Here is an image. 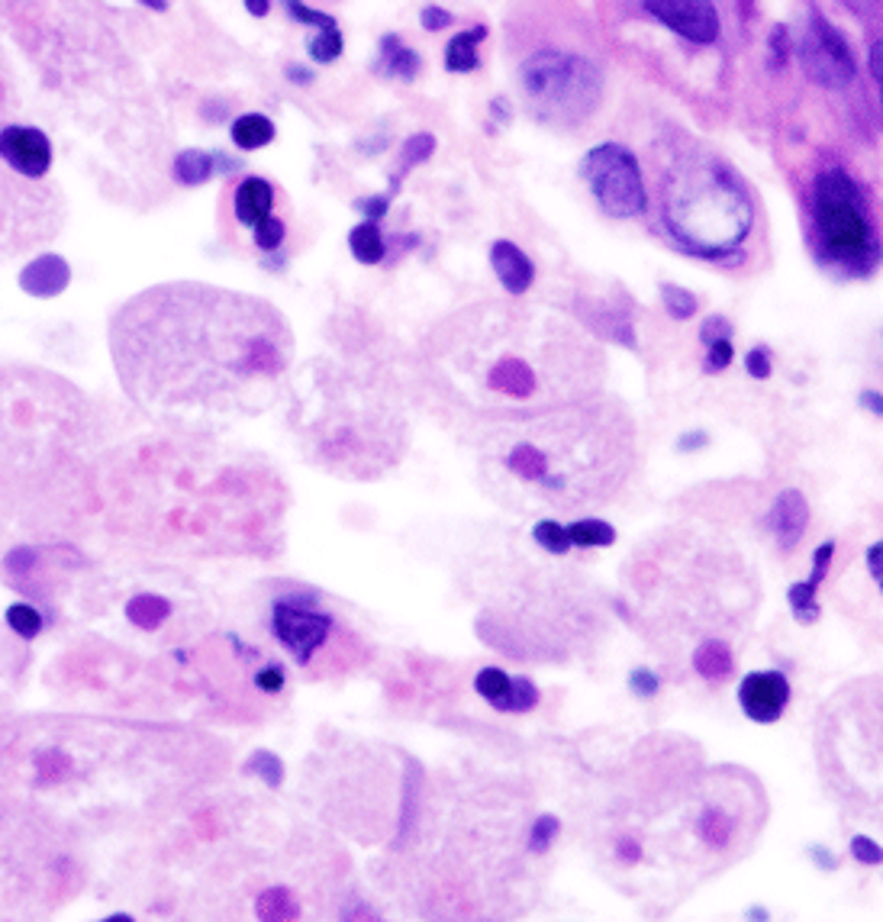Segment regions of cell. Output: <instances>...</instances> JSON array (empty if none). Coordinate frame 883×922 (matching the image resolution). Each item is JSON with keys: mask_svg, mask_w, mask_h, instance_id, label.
<instances>
[{"mask_svg": "<svg viewBox=\"0 0 883 922\" xmlns=\"http://www.w3.org/2000/svg\"><path fill=\"white\" fill-rule=\"evenodd\" d=\"M287 78L294 84H313V71L303 65H287Z\"/></svg>", "mask_w": 883, "mask_h": 922, "instance_id": "cell-54", "label": "cell"}, {"mask_svg": "<svg viewBox=\"0 0 883 922\" xmlns=\"http://www.w3.org/2000/svg\"><path fill=\"white\" fill-rule=\"evenodd\" d=\"M7 626L17 632L20 639L33 642L39 632H42V613L30 603H10L7 607Z\"/></svg>", "mask_w": 883, "mask_h": 922, "instance_id": "cell-30", "label": "cell"}, {"mask_svg": "<svg viewBox=\"0 0 883 922\" xmlns=\"http://www.w3.org/2000/svg\"><path fill=\"white\" fill-rule=\"evenodd\" d=\"M349 249L361 265H378L387 255V239L378 229V223L361 220V223L352 226V233H349Z\"/></svg>", "mask_w": 883, "mask_h": 922, "instance_id": "cell-21", "label": "cell"}, {"mask_svg": "<svg viewBox=\"0 0 883 922\" xmlns=\"http://www.w3.org/2000/svg\"><path fill=\"white\" fill-rule=\"evenodd\" d=\"M816 258L845 278H867L880 262V236L864 191L845 168H825L806 200Z\"/></svg>", "mask_w": 883, "mask_h": 922, "instance_id": "cell-2", "label": "cell"}, {"mask_svg": "<svg viewBox=\"0 0 883 922\" xmlns=\"http://www.w3.org/2000/svg\"><path fill=\"white\" fill-rule=\"evenodd\" d=\"M255 913H258V919H268V922H274V919H297L300 906H297L294 893L287 890V887H268L262 897H258Z\"/></svg>", "mask_w": 883, "mask_h": 922, "instance_id": "cell-27", "label": "cell"}, {"mask_svg": "<svg viewBox=\"0 0 883 922\" xmlns=\"http://www.w3.org/2000/svg\"><path fill=\"white\" fill-rule=\"evenodd\" d=\"M487 39V26H474V30L458 33L445 49V68L455 71V75H468V71L481 68V55H477V46Z\"/></svg>", "mask_w": 883, "mask_h": 922, "instance_id": "cell-17", "label": "cell"}, {"mask_svg": "<svg viewBox=\"0 0 883 922\" xmlns=\"http://www.w3.org/2000/svg\"><path fill=\"white\" fill-rule=\"evenodd\" d=\"M693 668H697V674L706 677V681H726V677L732 674V668H735L729 645L719 642V639L700 642L697 652H693Z\"/></svg>", "mask_w": 883, "mask_h": 922, "instance_id": "cell-19", "label": "cell"}, {"mask_svg": "<svg viewBox=\"0 0 883 922\" xmlns=\"http://www.w3.org/2000/svg\"><path fill=\"white\" fill-rule=\"evenodd\" d=\"M597 333H603L606 339H613L626 349H635V326L629 320V310H616V307H597L587 320Z\"/></svg>", "mask_w": 883, "mask_h": 922, "instance_id": "cell-22", "label": "cell"}, {"mask_svg": "<svg viewBox=\"0 0 883 922\" xmlns=\"http://www.w3.org/2000/svg\"><path fill=\"white\" fill-rule=\"evenodd\" d=\"M661 300H664V310H668L674 320H690L693 313H697V297H693L687 287H677V284H661Z\"/></svg>", "mask_w": 883, "mask_h": 922, "instance_id": "cell-34", "label": "cell"}, {"mask_svg": "<svg viewBox=\"0 0 883 922\" xmlns=\"http://www.w3.org/2000/svg\"><path fill=\"white\" fill-rule=\"evenodd\" d=\"M490 265H494V275L500 278V284L510 294H526L532 281H535V265L529 262V255L513 246L510 239H500L490 246Z\"/></svg>", "mask_w": 883, "mask_h": 922, "instance_id": "cell-13", "label": "cell"}, {"mask_svg": "<svg viewBox=\"0 0 883 922\" xmlns=\"http://www.w3.org/2000/svg\"><path fill=\"white\" fill-rule=\"evenodd\" d=\"M532 539L542 545L545 552L552 555H568L571 552V539H568V529L555 520H542L532 526Z\"/></svg>", "mask_w": 883, "mask_h": 922, "instance_id": "cell-33", "label": "cell"}, {"mask_svg": "<svg viewBox=\"0 0 883 922\" xmlns=\"http://www.w3.org/2000/svg\"><path fill=\"white\" fill-rule=\"evenodd\" d=\"M287 13H291L294 20H300L303 26H316V30H336V20L326 17V13H320V10H313V7L287 4Z\"/></svg>", "mask_w": 883, "mask_h": 922, "instance_id": "cell-45", "label": "cell"}, {"mask_svg": "<svg viewBox=\"0 0 883 922\" xmlns=\"http://www.w3.org/2000/svg\"><path fill=\"white\" fill-rule=\"evenodd\" d=\"M274 123L265 117V113H242V117L229 126V136H233V142L239 149H245V152H255V149H262V146H268V142L274 139Z\"/></svg>", "mask_w": 883, "mask_h": 922, "instance_id": "cell-20", "label": "cell"}, {"mask_svg": "<svg viewBox=\"0 0 883 922\" xmlns=\"http://www.w3.org/2000/svg\"><path fill=\"white\" fill-rule=\"evenodd\" d=\"M748 919H767V910H758L755 906V910H748Z\"/></svg>", "mask_w": 883, "mask_h": 922, "instance_id": "cell-57", "label": "cell"}, {"mask_svg": "<svg viewBox=\"0 0 883 922\" xmlns=\"http://www.w3.org/2000/svg\"><path fill=\"white\" fill-rule=\"evenodd\" d=\"M419 68H423V59L410 49L403 46L400 36L387 33L381 39V71L390 78H400V81H413L419 75Z\"/></svg>", "mask_w": 883, "mask_h": 922, "instance_id": "cell-18", "label": "cell"}, {"mask_svg": "<svg viewBox=\"0 0 883 922\" xmlns=\"http://www.w3.org/2000/svg\"><path fill=\"white\" fill-rule=\"evenodd\" d=\"M245 774L262 777L268 787H281V781H284V761L274 752H268V748H258V752H252L249 761H245Z\"/></svg>", "mask_w": 883, "mask_h": 922, "instance_id": "cell-31", "label": "cell"}, {"mask_svg": "<svg viewBox=\"0 0 883 922\" xmlns=\"http://www.w3.org/2000/svg\"><path fill=\"white\" fill-rule=\"evenodd\" d=\"M616 858H619L622 864L642 861V845L635 842V839H619V842H616Z\"/></svg>", "mask_w": 883, "mask_h": 922, "instance_id": "cell-50", "label": "cell"}, {"mask_svg": "<svg viewBox=\"0 0 883 922\" xmlns=\"http://www.w3.org/2000/svg\"><path fill=\"white\" fill-rule=\"evenodd\" d=\"M867 571H871L874 584L880 587L883 584V545L880 542H874L871 549H867Z\"/></svg>", "mask_w": 883, "mask_h": 922, "instance_id": "cell-49", "label": "cell"}, {"mask_svg": "<svg viewBox=\"0 0 883 922\" xmlns=\"http://www.w3.org/2000/svg\"><path fill=\"white\" fill-rule=\"evenodd\" d=\"M355 207H358L361 213H365L371 223H378L381 216L387 213V207H390V197H387V194H378V197H365V200H358Z\"/></svg>", "mask_w": 883, "mask_h": 922, "instance_id": "cell-48", "label": "cell"}, {"mask_svg": "<svg viewBox=\"0 0 883 922\" xmlns=\"http://www.w3.org/2000/svg\"><path fill=\"white\" fill-rule=\"evenodd\" d=\"M848 848H851V855L858 858L861 864H867V868H877V864L883 861L880 845L874 839H867V835H854V839L848 842Z\"/></svg>", "mask_w": 883, "mask_h": 922, "instance_id": "cell-44", "label": "cell"}, {"mask_svg": "<svg viewBox=\"0 0 883 922\" xmlns=\"http://www.w3.org/2000/svg\"><path fill=\"white\" fill-rule=\"evenodd\" d=\"M745 371H748L755 381H767V378H771V371H774L771 349H767V345H755V349H748V355H745Z\"/></svg>", "mask_w": 883, "mask_h": 922, "instance_id": "cell-40", "label": "cell"}, {"mask_svg": "<svg viewBox=\"0 0 883 922\" xmlns=\"http://www.w3.org/2000/svg\"><path fill=\"white\" fill-rule=\"evenodd\" d=\"M510 684H513V677L506 674V671H500V668H481V671H477V677H474V690L500 713H503L506 694H510Z\"/></svg>", "mask_w": 883, "mask_h": 922, "instance_id": "cell-29", "label": "cell"}, {"mask_svg": "<svg viewBox=\"0 0 883 922\" xmlns=\"http://www.w3.org/2000/svg\"><path fill=\"white\" fill-rule=\"evenodd\" d=\"M871 78H874V84L883 81V75H880V39L871 46Z\"/></svg>", "mask_w": 883, "mask_h": 922, "instance_id": "cell-55", "label": "cell"}, {"mask_svg": "<svg viewBox=\"0 0 883 922\" xmlns=\"http://www.w3.org/2000/svg\"><path fill=\"white\" fill-rule=\"evenodd\" d=\"M535 703H539V687H535L529 677H513L510 694H506L503 713H529Z\"/></svg>", "mask_w": 883, "mask_h": 922, "instance_id": "cell-35", "label": "cell"}, {"mask_svg": "<svg viewBox=\"0 0 883 922\" xmlns=\"http://www.w3.org/2000/svg\"><path fill=\"white\" fill-rule=\"evenodd\" d=\"M735 358V349H732V339H722V342H713L706 345V371L716 374V371H726Z\"/></svg>", "mask_w": 883, "mask_h": 922, "instance_id": "cell-42", "label": "cell"}, {"mask_svg": "<svg viewBox=\"0 0 883 922\" xmlns=\"http://www.w3.org/2000/svg\"><path fill=\"white\" fill-rule=\"evenodd\" d=\"M767 65L771 71H784L790 65V55H793V42H790V30L784 23H777L771 30V39H767Z\"/></svg>", "mask_w": 883, "mask_h": 922, "instance_id": "cell-37", "label": "cell"}, {"mask_svg": "<svg viewBox=\"0 0 883 922\" xmlns=\"http://www.w3.org/2000/svg\"><path fill=\"white\" fill-rule=\"evenodd\" d=\"M487 384L500 394L523 400L535 391V371L529 368L526 358H500V362L487 371Z\"/></svg>", "mask_w": 883, "mask_h": 922, "instance_id": "cell-16", "label": "cell"}, {"mask_svg": "<svg viewBox=\"0 0 883 922\" xmlns=\"http://www.w3.org/2000/svg\"><path fill=\"white\" fill-rule=\"evenodd\" d=\"M223 168V171H233L236 162H229L220 152H204V149H184L178 152L175 158V178L178 184L184 187H197V184H207L213 178V171Z\"/></svg>", "mask_w": 883, "mask_h": 922, "instance_id": "cell-15", "label": "cell"}, {"mask_svg": "<svg viewBox=\"0 0 883 922\" xmlns=\"http://www.w3.org/2000/svg\"><path fill=\"white\" fill-rule=\"evenodd\" d=\"M0 158L23 178H46L52 168V142L36 126L10 123L0 129Z\"/></svg>", "mask_w": 883, "mask_h": 922, "instance_id": "cell-8", "label": "cell"}, {"mask_svg": "<svg viewBox=\"0 0 883 922\" xmlns=\"http://www.w3.org/2000/svg\"><path fill=\"white\" fill-rule=\"evenodd\" d=\"M68 284H71V265L65 262L62 255H55V252H46V255L33 258V262L20 271L23 294L39 297V300L59 297Z\"/></svg>", "mask_w": 883, "mask_h": 922, "instance_id": "cell-12", "label": "cell"}, {"mask_svg": "<svg viewBox=\"0 0 883 922\" xmlns=\"http://www.w3.org/2000/svg\"><path fill=\"white\" fill-rule=\"evenodd\" d=\"M738 703L751 723L771 726L790 703V681L780 671H751L738 687Z\"/></svg>", "mask_w": 883, "mask_h": 922, "instance_id": "cell-9", "label": "cell"}, {"mask_svg": "<svg viewBox=\"0 0 883 922\" xmlns=\"http://www.w3.org/2000/svg\"><path fill=\"white\" fill-rule=\"evenodd\" d=\"M284 681H287V677H284V668H281V665H268V668H262V671L255 674V684L262 687L265 694H281Z\"/></svg>", "mask_w": 883, "mask_h": 922, "instance_id": "cell-47", "label": "cell"}, {"mask_svg": "<svg viewBox=\"0 0 883 922\" xmlns=\"http://www.w3.org/2000/svg\"><path fill=\"white\" fill-rule=\"evenodd\" d=\"M809 858H813V861L819 864L822 871H838V858H835V855H829V852H825L822 845H809Z\"/></svg>", "mask_w": 883, "mask_h": 922, "instance_id": "cell-51", "label": "cell"}, {"mask_svg": "<svg viewBox=\"0 0 883 922\" xmlns=\"http://www.w3.org/2000/svg\"><path fill=\"white\" fill-rule=\"evenodd\" d=\"M796 59H800L803 71L822 88L842 91L858 75V65H854V52L848 46V39L842 30L819 17V13L809 7V20L800 33V42L793 46Z\"/></svg>", "mask_w": 883, "mask_h": 922, "instance_id": "cell-5", "label": "cell"}, {"mask_svg": "<svg viewBox=\"0 0 883 922\" xmlns=\"http://www.w3.org/2000/svg\"><path fill=\"white\" fill-rule=\"evenodd\" d=\"M252 236H255V246L262 249V252H274L284 242L287 229H284V223L278 220V216H268V220H262L252 229Z\"/></svg>", "mask_w": 883, "mask_h": 922, "instance_id": "cell-39", "label": "cell"}, {"mask_svg": "<svg viewBox=\"0 0 883 922\" xmlns=\"http://www.w3.org/2000/svg\"><path fill=\"white\" fill-rule=\"evenodd\" d=\"M722 339H732V323H729V316H719V313L706 316V320L700 323V342H703V345H713V342H722Z\"/></svg>", "mask_w": 883, "mask_h": 922, "instance_id": "cell-41", "label": "cell"}, {"mask_svg": "<svg viewBox=\"0 0 883 922\" xmlns=\"http://www.w3.org/2000/svg\"><path fill=\"white\" fill-rule=\"evenodd\" d=\"M658 687H661V677L651 671V668H635L632 674H629V690L635 697H655L658 694Z\"/></svg>", "mask_w": 883, "mask_h": 922, "instance_id": "cell-43", "label": "cell"}, {"mask_svg": "<svg viewBox=\"0 0 883 922\" xmlns=\"http://www.w3.org/2000/svg\"><path fill=\"white\" fill-rule=\"evenodd\" d=\"M342 49H345V39L339 33V26H336V30H320V33H316V39L310 42V59L320 62V65H329V62L339 59Z\"/></svg>", "mask_w": 883, "mask_h": 922, "instance_id": "cell-36", "label": "cell"}, {"mask_svg": "<svg viewBox=\"0 0 883 922\" xmlns=\"http://www.w3.org/2000/svg\"><path fill=\"white\" fill-rule=\"evenodd\" d=\"M168 616H171V603L165 597H158V594H136L133 600L126 603V619L133 626L146 629V632L158 629Z\"/></svg>", "mask_w": 883, "mask_h": 922, "instance_id": "cell-24", "label": "cell"}, {"mask_svg": "<svg viewBox=\"0 0 883 922\" xmlns=\"http://www.w3.org/2000/svg\"><path fill=\"white\" fill-rule=\"evenodd\" d=\"M506 465H510V471L516 474V478H523L529 484H545L548 481V458L529 442L516 445V449L510 452V458H506Z\"/></svg>", "mask_w": 883, "mask_h": 922, "instance_id": "cell-26", "label": "cell"}, {"mask_svg": "<svg viewBox=\"0 0 883 922\" xmlns=\"http://www.w3.org/2000/svg\"><path fill=\"white\" fill-rule=\"evenodd\" d=\"M419 784H423V771H419L416 761H410V765H407V784H403V810H400V839L397 842H403V835L410 832L413 819H416Z\"/></svg>", "mask_w": 883, "mask_h": 922, "instance_id": "cell-32", "label": "cell"}, {"mask_svg": "<svg viewBox=\"0 0 883 922\" xmlns=\"http://www.w3.org/2000/svg\"><path fill=\"white\" fill-rule=\"evenodd\" d=\"M706 442H709V439H706V432H687V436L677 442V449H680V452H690V449H703Z\"/></svg>", "mask_w": 883, "mask_h": 922, "instance_id": "cell-52", "label": "cell"}, {"mask_svg": "<svg viewBox=\"0 0 883 922\" xmlns=\"http://www.w3.org/2000/svg\"><path fill=\"white\" fill-rule=\"evenodd\" d=\"M432 152H436V136H432V133H416V136H410L407 142H403L400 165H397V171H394V178H390V194H387V197H394V194L400 191L403 178H407V171H413L416 165L429 162Z\"/></svg>", "mask_w": 883, "mask_h": 922, "instance_id": "cell-23", "label": "cell"}, {"mask_svg": "<svg viewBox=\"0 0 883 922\" xmlns=\"http://www.w3.org/2000/svg\"><path fill=\"white\" fill-rule=\"evenodd\" d=\"M755 207L726 165L713 158H697L664 187V226L680 249L697 258H716L735 252L751 233Z\"/></svg>", "mask_w": 883, "mask_h": 922, "instance_id": "cell-1", "label": "cell"}, {"mask_svg": "<svg viewBox=\"0 0 883 922\" xmlns=\"http://www.w3.org/2000/svg\"><path fill=\"white\" fill-rule=\"evenodd\" d=\"M523 88L542 120L577 123L597 107L600 100V71L581 55L542 49L532 52L519 68Z\"/></svg>", "mask_w": 883, "mask_h": 922, "instance_id": "cell-3", "label": "cell"}, {"mask_svg": "<svg viewBox=\"0 0 883 922\" xmlns=\"http://www.w3.org/2000/svg\"><path fill=\"white\" fill-rule=\"evenodd\" d=\"M581 178L587 181L593 200H597L606 216L632 220V216L645 213L648 207L642 165L635 152H629L626 146L603 142V146L590 149L581 162Z\"/></svg>", "mask_w": 883, "mask_h": 922, "instance_id": "cell-4", "label": "cell"}, {"mask_svg": "<svg viewBox=\"0 0 883 922\" xmlns=\"http://www.w3.org/2000/svg\"><path fill=\"white\" fill-rule=\"evenodd\" d=\"M806 526H809V503L803 491L787 487V491L774 500L771 513H767V529H771V536L777 539L780 549L793 552L796 545H800Z\"/></svg>", "mask_w": 883, "mask_h": 922, "instance_id": "cell-10", "label": "cell"}, {"mask_svg": "<svg viewBox=\"0 0 883 922\" xmlns=\"http://www.w3.org/2000/svg\"><path fill=\"white\" fill-rule=\"evenodd\" d=\"M245 10H249L252 17H265V13L271 10V4H265V0H262V4H245Z\"/></svg>", "mask_w": 883, "mask_h": 922, "instance_id": "cell-56", "label": "cell"}, {"mask_svg": "<svg viewBox=\"0 0 883 922\" xmlns=\"http://www.w3.org/2000/svg\"><path fill=\"white\" fill-rule=\"evenodd\" d=\"M861 407H864L867 413L880 416V413H883V397H880V391H864V394H861Z\"/></svg>", "mask_w": 883, "mask_h": 922, "instance_id": "cell-53", "label": "cell"}, {"mask_svg": "<svg viewBox=\"0 0 883 922\" xmlns=\"http://www.w3.org/2000/svg\"><path fill=\"white\" fill-rule=\"evenodd\" d=\"M832 555H835V539H825L819 549L813 552V574H809L806 581L790 584V590H787L790 610H793V616L800 619L803 626H813L816 619H819V600H816V594H819V587L825 581V574H829Z\"/></svg>", "mask_w": 883, "mask_h": 922, "instance_id": "cell-11", "label": "cell"}, {"mask_svg": "<svg viewBox=\"0 0 883 922\" xmlns=\"http://www.w3.org/2000/svg\"><path fill=\"white\" fill-rule=\"evenodd\" d=\"M419 23H423V30L439 33V30H445V26H452L455 17L445 7H439V4H426L423 10H419Z\"/></svg>", "mask_w": 883, "mask_h": 922, "instance_id": "cell-46", "label": "cell"}, {"mask_svg": "<svg viewBox=\"0 0 883 922\" xmlns=\"http://www.w3.org/2000/svg\"><path fill=\"white\" fill-rule=\"evenodd\" d=\"M645 13L693 46H713L719 39V13L709 0H661L645 4Z\"/></svg>", "mask_w": 883, "mask_h": 922, "instance_id": "cell-7", "label": "cell"}, {"mask_svg": "<svg viewBox=\"0 0 883 922\" xmlns=\"http://www.w3.org/2000/svg\"><path fill=\"white\" fill-rule=\"evenodd\" d=\"M558 832H561V819L552 816V813H542L532 823V829H529V848H532V852H539V855L548 852L552 842L558 839Z\"/></svg>", "mask_w": 883, "mask_h": 922, "instance_id": "cell-38", "label": "cell"}, {"mask_svg": "<svg viewBox=\"0 0 883 922\" xmlns=\"http://www.w3.org/2000/svg\"><path fill=\"white\" fill-rule=\"evenodd\" d=\"M271 632L281 639V645L294 655L297 665H307L316 655L329 632H332V616L313 610V597H284L274 603L271 610Z\"/></svg>", "mask_w": 883, "mask_h": 922, "instance_id": "cell-6", "label": "cell"}, {"mask_svg": "<svg viewBox=\"0 0 883 922\" xmlns=\"http://www.w3.org/2000/svg\"><path fill=\"white\" fill-rule=\"evenodd\" d=\"M732 832H735V823L726 810H719V806H706L697 819V839L709 848H726L732 842Z\"/></svg>", "mask_w": 883, "mask_h": 922, "instance_id": "cell-25", "label": "cell"}, {"mask_svg": "<svg viewBox=\"0 0 883 922\" xmlns=\"http://www.w3.org/2000/svg\"><path fill=\"white\" fill-rule=\"evenodd\" d=\"M233 207H236V220L255 229L258 223L268 220V216H271V207H274V187H271L265 178H245V181L236 187Z\"/></svg>", "mask_w": 883, "mask_h": 922, "instance_id": "cell-14", "label": "cell"}, {"mask_svg": "<svg viewBox=\"0 0 883 922\" xmlns=\"http://www.w3.org/2000/svg\"><path fill=\"white\" fill-rule=\"evenodd\" d=\"M564 529H568L571 545H581V549H606L616 542V529L603 520H577Z\"/></svg>", "mask_w": 883, "mask_h": 922, "instance_id": "cell-28", "label": "cell"}]
</instances>
